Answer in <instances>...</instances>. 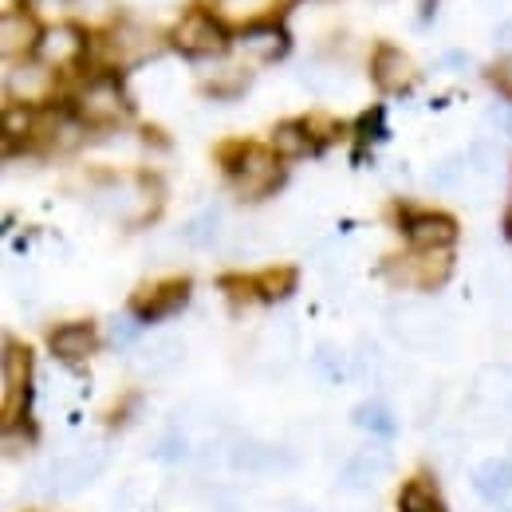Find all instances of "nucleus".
Segmentation results:
<instances>
[{
    "label": "nucleus",
    "instance_id": "obj_1",
    "mask_svg": "<svg viewBox=\"0 0 512 512\" xmlns=\"http://www.w3.org/2000/svg\"><path fill=\"white\" fill-rule=\"evenodd\" d=\"M103 469H107V449L87 446V449H79V453H71V457L48 461V465L32 477V485H36L40 493H48V497H67V493H79L83 485H91Z\"/></svg>",
    "mask_w": 512,
    "mask_h": 512
},
{
    "label": "nucleus",
    "instance_id": "obj_2",
    "mask_svg": "<svg viewBox=\"0 0 512 512\" xmlns=\"http://www.w3.org/2000/svg\"><path fill=\"white\" fill-rule=\"evenodd\" d=\"M79 119L91 123V127H111V123H123L127 119V95L123 87L111 79V75H95L91 83H83L79 91Z\"/></svg>",
    "mask_w": 512,
    "mask_h": 512
},
{
    "label": "nucleus",
    "instance_id": "obj_3",
    "mask_svg": "<svg viewBox=\"0 0 512 512\" xmlns=\"http://www.w3.org/2000/svg\"><path fill=\"white\" fill-rule=\"evenodd\" d=\"M170 40H174V48L182 52V56H193V60H201V56H221L225 52V32H221V20H217V12H186L178 24H174V32H170Z\"/></svg>",
    "mask_w": 512,
    "mask_h": 512
},
{
    "label": "nucleus",
    "instance_id": "obj_4",
    "mask_svg": "<svg viewBox=\"0 0 512 512\" xmlns=\"http://www.w3.org/2000/svg\"><path fill=\"white\" fill-rule=\"evenodd\" d=\"M233 182L237 193L245 201H256L280 182V162H276V150H264V146H241L237 162H233Z\"/></svg>",
    "mask_w": 512,
    "mask_h": 512
},
{
    "label": "nucleus",
    "instance_id": "obj_5",
    "mask_svg": "<svg viewBox=\"0 0 512 512\" xmlns=\"http://www.w3.org/2000/svg\"><path fill=\"white\" fill-rule=\"evenodd\" d=\"M390 280L410 288H438L449 276V249H418L414 256L390 260Z\"/></svg>",
    "mask_w": 512,
    "mask_h": 512
},
{
    "label": "nucleus",
    "instance_id": "obj_6",
    "mask_svg": "<svg viewBox=\"0 0 512 512\" xmlns=\"http://www.w3.org/2000/svg\"><path fill=\"white\" fill-rule=\"evenodd\" d=\"M390 331L406 343V347H418V351H430L438 347V339L446 335V323L438 316H430L426 308H398L390 316Z\"/></svg>",
    "mask_w": 512,
    "mask_h": 512
},
{
    "label": "nucleus",
    "instance_id": "obj_7",
    "mask_svg": "<svg viewBox=\"0 0 512 512\" xmlns=\"http://www.w3.org/2000/svg\"><path fill=\"white\" fill-rule=\"evenodd\" d=\"M83 52H87V36H83L75 24H52V28L40 36V44H36L40 64H48L52 71H56V67L79 64Z\"/></svg>",
    "mask_w": 512,
    "mask_h": 512
},
{
    "label": "nucleus",
    "instance_id": "obj_8",
    "mask_svg": "<svg viewBox=\"0 0 512 512\" xmlns=\"http://www.w3.org/2000/svg\"><path fill=\"white\" fill-rule=\"evenodd\" d=\"M229 461H233V469H241V473H284V469L296 465V457H292L288 449L256 442V438L237 442L233 453H229Z\"/></svg>",
    "mask_w": 512,
    "mask_h": 512
},
{
    "label": "nucleus",
    "instance_id": "obj_9",
    "mask_svg": "<svg viewBox=\"0 0 512 512\" xmlns=\"http://www.w3.org/2000/svg\"><path fill=\"white\" fill-rule=\"evenodd\" d=\"M103 44H107V60L119 67L138 64V60H150V56L158 52L154 32H150V28H138V24H119Z\"/></svg>",
    "mask_w": 512,
    "mask_h": 512
},
{
    "label": "nucleus",
    "instance_id": "obj_10",
    "mask_svg": "<svg viewBox=\"0 0 512 512\" xmlns=\"http://www.w3.org/2000/svg\"><path fill=\"white\" fill-rule=\"evenodd\" d=\"M390 473V453L383 446H363L347 457V465L339 469V485L347 489H371L375 481H383Z\"/></svg>",
    "mask_w": 512,
    "mask_h": 512
},
{
    "label": "nucleus",
    "instance_id": "obj_11",
    "mask_svg": "<svg viewBox=\"0 0 512 512\" xmlns=\"http://www.w3.org/2000/svg\"><path fill=\"white\" fill-rule=\"evenodd\" d=\"M406 241L414 249H449L457 241V221L446 213H414L406 217Z\"/></svg>",
    "mask_w": 512,
    "mask_h": 512
},
{
    "label": "nucleus",
    "instance_id": "obj_12",
    "mask_svg": "<svg viewBox=\"0 0 512 512\" xmlns=\"http://www.w3.org/2000/svg\"><path fill=\"white\" fill-rule=\"evenodd\" d=\"M52 79H56V75H52V67L40 64V60H32V64L8 67L4 87H8V95H12V99H20V107H24V103H40V99H48Z\"/></svg>",
    "mask_w": 512,
    "mask_h": 512
},
{
    "label": "nucleus",
    "instance_id": "obj_13",
    "mask_svg": "<svg viewBox=\"0 0 512 512\" xmlns=\"http://www.w3.org/2000/svg\"><path fill=\"white\" fill-rule=\"evenodd\" d=\"M371 75H375V83H379L383 91H406L418 71H414V60H410L406 52H398L394 44H383V48L375 52V60H371Z\"/></svg>",
    "mask_w": 512,
    "mask_h": 512
},
{
    "label": "nucleus",
    "instance_id": "obj_14",
    "mask_svg": "<svg viewBox=\"0 0 512 512\" xmlns=\"http://www.w3.org/2000/svg\"><path fill=\"white\" fill-rule=\"evenodd\" d=\"M190 300V280H170V284H158L150 292L138 296V320H166L174 316L182 304Z\"/></svg>",
    "mask_w": 512,
    "mask_h": 512
},
{
    "label": "nucleus",
    "instance_id": "obj_15",
    "mask_svg": "<svg viewBox=\"0 0 512 512\" xmlns=\"http://www.w3.org/2000/svg\"><path fill=\"white\" fill-rule=\"evenodd\" d=\"M182 355H186L182 339H174V335H158V339H150V343L134 355V367H138L142 375H150V379H162V375H170V371L182 363Z\"/></svg>",
    "mask_w": 512,
    "mask_h": 512
},
{
    "label": "nucleus",
    "instance_id": "obj_16",
    "mask_svg": "<svg viewBox=\"0 0 512 512\" xmlns=\"http://www.w3.org/2000/svg\"><path fill=\"white\" fill-rule=\"evenodd\" d=\"M40 28H36V20L28 16V12H4L0 16V52L12 60V56H24V52H32L36 44H40Z\"/></svg>",
    "mask_w": 512,
    "mask_h": 512
},
{
    "label": "nucleus",
    "instance_id": "obj_17",
    "mask_svg": "<svg viewBox=\"0 0 512 512\" xmlns=\"http://www.w3.org/2000/svg\"><path fill=\"white\" fill-rule=\"evenodd\" d=\"M95 327L91 323H64V327H56L52 331V339H48V347H52V355L56 359H64V363H83L91 351H95Z\"/></svg>",
    "mask_w": 512,
    "mask_h": 512
},
{
    "label": "nucleus",
    "instance_id": "obj_18",
    "mask_svg": "<svg viewBox=\"0 0 512 512\" xmlns=\"http://www.w3.org/2000/svg\"><path fill=\"white\" fill-rule=\"evenodd\" d=\"M473 489H477V497L501 505L512 493V461H505V457L481 461V465L473 469Z\"/></svg>",
    "mask_w": 512,
    "mask_h": 512
},
{
    "label": "nucleus",
    "instance_id": "obj_19",
    "mask_svg": "<svg viewBox=\"0 0 512 512\" xmlns=\"http://www.w3.org/2000/svg\"><path fill=\"white\" fill-rule=\"evenodd\" d=\"M24 379H28V351L8 343L4 347V430H12L16 422V390L24 394Z\"/></svg>",
    "mask_w": 512,
    "mask_h": 512
},
{
    "label": "nucleus",
    "instance_id": "obj_20",
    "mask_svg": "<svg viewBox=\"0 0 512 512\" xmlns=\"http://www.w3.org/2000/svg\"><path fill=\"white\" fill-rule=\"evenodd\" d=\"M241 52H249L253 60H264V64L268 60H280L288 52V36L276 24H249L241 32Z\"/></svg>",
    "mask_w": 512,
    "mask_h": 512
},
{
    "label": "nucleus",
    "instance_id": "obj_21",
    "mask_svg": "<svg viewBox=\"0 0 512 512\" xmlns=\"http://www.w3.org/2000/svg\"><path fill=\"white\" fill-rule=\"evenodd\" d=\"M182 237H186V245H193V249L217 245V237H221V209H217V205L197 209L190 221L182 225Z\"/></svg>",
    "mask_w": 512,
    "mask_h": 512
},
{
    "label": "nucleus",
    "instance_id": "obj_22",
    "mask_svg": "<svg viewBox=\"0 0 512 512\" xmlns=\"http://www.w3.org/2000/svg\"><path fill=\"white\" fill-rule=\"evenodd\" d=\"M272 150L284 154V158H300V154H312L316 150V134L308 123H280L272 130Z\"/></svg>",
    "mask_w": 512,
    "mask_h": 512
},
{
    "label": "nucleus",
    "instance_id": "obj_23",
    "mask_svg": "<svg viewBox=\"0 0 512 512\" xmlns=\"http://www.w3.org/2000/svg\"><path fill=\"white\" fill-rule=\"evenodd\" d=\"M351 418H355V426H359V430H367V434H379V438H390V434L398 430V418H394V410L386 406L383 398L359 402Z\"/></svg>",
    "mask_w": 512,
    "mask_h": 512
},
{
    "label": "nucleus",
    "instance_id": "obj_24",
    "mask_svg": "<svg viewBox=\"0 0 512 512\" xmlns=\"http://www.w3.org/2000/svg\"><path fill=\"white\" fill-rule=\"evenodd\" d=\"M469 174H473V170H469V158H465V154H446L442 162L430 166V186H434V190H457Z\"/></svg>",
    "mask_w": 512,
    "mask_h": 512
},
{
    "label": "nucleus",
    "instance_id": "obj_25",
    "mask_svg": "<svg viewBox=\"0 0 512 512\" xmlns=\"http://www.w3.org/2000/svg\"><path fill=\"white\" fill-rule=\"evenodd\" d=\"M312 367H316V375H320L323 383H343V379H347V371H351V359H347L339 347L323 343V347H316Z\"/></svg>",
    "mask_w": 512,
    "mask_h": 512
},
{
    "label": "nucleus",
    "instance_id": "obj_26",
    "mask_svg": "<svg viewBox=\"0 0 512 512\" xmlns=\"http://www.w3.org/2000/svg\"><path fill=\"white\" fill-rule=\"evenodd\" d=\"M256 292L264 296V300H288L292 292H296V268H268L260 280H256Z\"/></svg>",
    "mask_w": 512,
    "mask_h": 512
},
{
    "label": "nucleus",
    "instance_id": "obj_27",
    "mask_svg": "<svg viewBox=\"0 0 512 512\" xmlns=\"http://www.w3.org/2000/svg\"><path fill=\"white\" fill-rule=\"evenodd\" d=\"M465 158H469V170H473L477 178H493L497 166H501V150H497L489 138H477V142L465 150Z\"/></svg>",
    "mask_w": 512,
    "mask_h": 512
},
{
    "label": "nucleus",
    "instance_id": "obj_28",
    "mask_svg": "<svg viewBox=\"0 0 512 512\" xmlns=\"http://www.w3.org/2000/svg\"><path fill=\"white\" fill-rule=\"evenodd\" d=\"M276 0H213V12L221 20H256L272 8Z\"/></svg>",
    "mask_w": 512,
    "mask_h": 512
},
{
    "label": "nucleus",
    "instance_id": "obj_29",
    "mask_svg": "<svg viewBox=\"0 0 512 512\" xmlns=\"http://www.w3.org/2000/svg\"><path fill=\"white\" fill-rule=\"evenodd\" d=\"M300 83L308 87V91H335L339 87V67L331 64H320V60H308V64L300 67Z\"/></svg>",
    "mask_w": 512,
    "mask_h": 512
},
{
    "label": "nucleus",
    "instance_id": "obj_30",
    "mask_svg": "<svg viewBox=\"0 0 512 512\" xmlns=\"http://www.w3.org/2000/svg\"><path fill=\"white\" fill-rule=\"evenodd\" d=\"M402 512H438V497L426 481H410L402 489Z\"/></svg>",
    "mask_w": 512,
    "mask_h": 512
},
{
    "label": "nucleus",
    "instance_id": "obj_31",
    "mask_svg": "<svg viewBox=\"0 0 512 512\" xmlns=\"http://www.w3.org/2000/svg\"><path fill=\"white\" fill-rule=\"evenodd\" d=\"M138 331H142V320L138 316H111V323H107V335H111V347H130L134 339H138Z\"/></svg>",
    "mask_w": 512,
    "mask_h": 512
},
{
    "label": "nucleus",
    "instance_id": "obj_32",
    "mask_svg": "<svg viewBox=\"0 0 512 512\" xmlns=\"http://www.w3.org/2000/svg\"><path fill=\"white\" fill-rule=\"evenodd\" d=\"M28 130H32L28 107H8V111H4V138H8V146H12L16 138H24Z\"/></svg>",
    "mask_w": 512,
    "mask_h": 512
},
{
    "label": "nucleus",
    "instance_id": "obj_33",
    "mask_svg": "<svg viewBox=\"0 0 512 512\" xmlns=\"http://www.w3.org/2000/svg\"><path fill=\"white\" fill-rule=\"evenodd\" d=\"M489 127L497 130L501 138H509L512 142V103H501V107L489 111Z\"/></svg>",
    "mask_w": 512,
    "mask_h": 512
},
{
    "label": "nucleus",
    "instance_id": "obj_34",
    "mask_svg": "<svg viewBox=\"0 0 512 512\" xmlns=\"http://www.w3.org/2000/svg\"><path fill=\"white\" fill-rule=\"evenodd\" d=\"M79 8H83V16L87 20H107V0H79Z\"/></svg>",
    "mask_w": 512,
    "mask_h": 512
},
{
    "label": "nucleus",
    "instance_id": "obj_35",
    "mask_svg": "<svg viewBox=\"0 0 512 512\" xmlns=\"http://www.w3.org/2000/svg\"><path fill=\"white\" fill-rule=\"evenodd\" d=\"M186 453V438L182 434H170L166 442H162V457H182Z\"/></svg>",
    "mask_w": 512,
    "mask_h": 512
},
{
    "label": "nucleus",
    "instance_id": "obj_36",
    "mask_svg": "<svg viewBox=\"0 0 512 512\" xmlns=\"http://www.w3.org/2000/svg\"><path fill=\"white\" fill-rule=\"evenodd\" d=\"M493 79H497V87H501V91H505V95L512 99V60H509V64L497 67V71H493Z\"/></svg>",
    "mask_w": 512,
    "mask_h": 512
},
{
    "label": "nucleus",
    "instance_id": "obj_37",
    "mask_svg": "<svg viewBox=\"0 0 512 512\" xmlns=\"http://www.w3.org/2000/svg\"><path fill=\"white\" fill-rule=\"evenodd\" d=\"M497 44H501L505 52H512V16L501 24V28H497Z\"/></svg>",
    "mask_w": 512,
    "mask_h": 512
},
{
    "label": "nucleus",
    "instance_id": "obj_38",
    "mask_svg": "<svg viewBox=\"0 0 512 512\" xmlns=\"http://www.w3.org/2000/svg\"><path fill=\"white\" fill-rule=\"evenodd\" d=\"M146 4H166V0H146Z\"/></svg>",
    "mask_w": 512,
    "mask_h": 512
},
{
    "label": "nucleus",
    "instance_id": "obj_39",
    "mask_svg": "<svg viewBox=\"0 0 512 512\" xmlns=\"http://www.w3.org/2000/svg\"><path fill=\"white\" fill-rule=\"evenodd\" d=\"M52 4H67V0H52Z\"/></svg>",
    "mask_w": 512,
    "mask_h": 512
}]
</instances>
